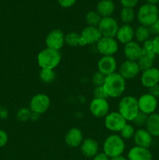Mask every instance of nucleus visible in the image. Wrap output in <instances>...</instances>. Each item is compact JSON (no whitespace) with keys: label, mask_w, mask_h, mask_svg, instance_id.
Returning <instances> with one entry per match:
<instances>
[{"label":"nucleus","mask_w":159,"mask_h":160,"mask_svg":"<svg viewBox=\"0 0 159 160\" xmlns=\"http://www.w3.org/2000/svg\"><path fill=\"white\" fill-rule=\"evenodd\" d=\"M126 145L125 142L120 135L118 134H111L106 138L103 144V152L109 158L121 156L124 152Z\"/></svg>","instance_id":"5"},{"label":"nucleus","mask_w":159,"mask_h":160,"mask_svg":"<svg viewBox=\"0 0 159 160\" xmlns=\"http://www.w3.org/2000/svg\"><path fill=\"white\" fill-rule=\"evenodd\" d=\"M93 160H110V158L103 152H98L93 158Z\"/></svg>","instance_id":"44"},{"label":"nucleus","mask_w":159,"mask_h":160,"mask_svg":"<svg viewBox=\"0 0 159 160\" xmlns=\"http://www.w3.org/2000/svg\"><path fill=\"white\" fill-rule=\"evenodd\" d=\"M148 89H149L150 95H151L156 98H159V84H156V85L153 86Z\"/></svg>","instance_id":"40"},{"label":"nucleus","mask_w":159,"mask_h":160,"mask_svg":"<svg viewBox=\"0 0 159 160\" xmlns=\"http://www.w3.org/2000/svg\"><path fill=\"white\" fill-rule=\"evenodd\" d=\"M120 20L124 24H129L134 20L136 17L135 12L132 8L123 7L119 13Z\"/></svg>","instance_id":"29"},{"label":"nucleus","mask_w":159,"mask_h":160,"mask_svg":"<svg viewBox=\"0 0 159 160\" xmlns=\"http://www.w3.org/2000/svg\"><path fill=\"white\" fill-rule=\"evenodd\" d=\"M156 54L154 51H148L142 48V53L137 61L140 71H144L153 67L154 61L155 59Z\"/></svg>","instance_id":"22"},{"label":"nucleus","mask_w":159,"mask_h":160,"mask_svg":"<svg viewBox=\"0 0 159 160\" xmlns=\"http://www.w3.org/2000/svg\"><path fill=\"white\" fill-rule=\"evenodd\" d=\"M106 76L101 73V72L97 71L93 74L91 78V83L94 87L104 85V81H105Z\"/></svg>","instance_id":"34"},{"label":"nucleus","mask_w":159,"mask_h":160,"mask_svg":"<svg viewBox=\"0 0 159 160\" xmlns=\"http://www.w3.org/2000/svg\"><path fill=\"white\" fill-rule=\"evenodd\" d=\"M148 116L149 115L140 111L132 122L137 127H140V128L144 127L146 126L147 121L148 119Z\"/></svg>","instance_id":"33"},{"label":"nucleus","mask_w":159,"mask_h":160,"mask_svg":"<svg viewBox=\"0 0 159 160\" xmlns=\"http://www.w3.org/2000/svg\"><path fill=\"white\" fill-rule=\"evenodd\" d=\"M89 109L92 115L96 118L105 117L110 112V106L107 99L93 98L89 105Z\"/></svg>","instance_id":"11"},{"label":"nucleus","mask_w":159,"mask_h":160,"mask_svg":"<svg viewBox=\"0 0 159 160\" xmlns=\"http://www.w3.org/2000/svg\"><path fill=\"white\" fill-rule=\"evenodd\" d=\"M65 43L70 46H85L86 44L81 38L80 34L71 31L65 34Z\"/></svg>","instance_id":"26"},{"label":"nucleus","mask_w":159,"mask_h":160,"mask_svg":"<svg viewBox=\"0 0 159 160\" xmlns=\"http://www.w3.org/2000/svg\"><path fill=\"white\" fill-rule=\"evenodd\" d=\"M128 160H152V154L149 148L134 146L127 154Z\"/></svg>","instance_id":"23"},{"label":"nucleus","mask_w":159,"mask_h":160,"mask_svg":"<svg viewBox=\"0 0 159 160\" xmlns=\"http://www.w3.org/2000/svg\"><path fill=\"white\" fill-rule=\"evenodd\" d=\"M142 48L145 50H148V51H154L153 50V42L152 40L149 39V40L146 41L143 43Z\"/></svg>","instance_id":"43"},{"label":"nucleus","mask_w":159,"mask_h":160,"mask_svg":"<svg viewBox=\"0 0 159 160\" xmlns=\"http://www.w3.org/2000/svg\"><path fill=\"white\" fill-rule=\"evenodd\" d=\"M98 52L102 56H112L118 50V41L115 38L102 37L96 44Z\"/></svg>","instance_id":"8"},{"label":"nucleus","mask_w":159,"mask_h":160,"mask_svg":"<svg viewBox=\"0 0 159 160\" xmlns=\"http://www.w3.org/2000/svg\"><path fill=\"white\" fill-rule=\"evenodd\" d=\"M50 105H51V100L48 95L44 93H38L31 98L29 108L31 112L41 115L48 110Z\"/></svg>","instance_id":"6"},{"label":"nucleus","mask_w":159,"mask_h":160,"mask_svg":"<svg viewBox=\"0 0 159 160\" xmlns=\"http://www.w3.org/2000/svg\"><path fill=\"white\" fill-rule=\"evenodd\" d=\"M123 52L127 60L137 61L142 53V46L136 41H132L124 45Z\"/></svg>","instance_id":"19"},{"label":"nucleus","mask_w":159,"mask_h":160,"mask_svg":"<svg viewBox=\"0 0 159 160\" xmlns=\"http://www.w3.org/2000/svg\"><path fill=\"white\" fill-rule=\"evenodd\" d=\"M137 18L140 25L151 27L159 18V9L155 5H142L137 11Z\"/></svg>","instance_id":"4"},{"label":"nucleus","mask_w":159,"mask_h":160,"mask_svg":"<svg viewBox=\"0 0 159 160\" xmlns=\"http://www.w3.org/2000/svg\"><path fill=\"white\" fill-rule=\"evenodd\" d=\"M126 123L127 121L117 111L110 112L104 117V126L112 132H119Z\"/></svg>","instance_id":"7"},{"label":"nucleus","mask_w":159,"mask_h":160,"mask_svg":"<svg viewBox=\"0 0 159 160\" xmlns=\"http://www.w3.org/2000/svg\"><path fill=\"white\" fill-rule=\"evenodd\" d=\"M102 17L99 15L96 10H90L86 13L85 22L87 26L98 27Z\"/></svg>","instance_id":"30"},{"label":"nucleus","mask_w":159,"mask_h":160,"mask_svg":"<svg viewBox=\"0 0 159 160\" xmlns=\"http://www.w3.org/2000/svg\"><path fill=\"white\" fill-rule=\"evenodd\" d=\"M132 139H133L135 146L146 148H149L153 142L152 135L144 128H140L137 130Z\"/></svg>","instance_id":"17"},{"label":"nucleus","mask_w":159,"mask_h":160,"mask_svg":"<svg viewBox=\"0 0 159 160\" xmlns=\"http://www.w3.org/2000/svg\"><path fill=\"white\" fill-rule=\"evenodd\" d=\"M103 87L105 89L108 98H118L126 90V80L118 73L106 76Z\"/></svg>","instance_id":"1"},{"label":"nucleus","mask_w":159,"mask_h":160,"mask_svg":"<svg viewBox=\"0 0 159 160\" xmlns=\"http://www.w3.org/2000/svg\"><path fill=\"white\" fill-rule=\"evenodd\" d=\"M145 127L147 131L152 135V137L159 138V113L154 112L148 116Z\"/></svg>","instance_id":"25"},{"label":"nucleus","mask_w":159,"mask_h":160,"mask_svg":"<svg viewBox=\"0 0 159 160\" xmlns=\"http://www.w3.org/2000/svg\"><path fill=\"white\" fill-rule=\"evenodd\" d=\"M31 110L30 108H20L17 112V119L21 122H26L31 120Z\"/></svg>","instance_id":"32"},{"label":"nucleus","mask_w":159,"mask_h":160,"mask_svg":"<svg viewBox=\"0 0 159 160\" xmlns=\"http://www.w3.org/2000/svg\"><path fill=\"white\" fill-rule=\"evenodd\" d=\"M145 1H146V3L151 5H155V6L159 2V0H145Z\"/></svg>","instance_id":"47"},{"label":"nucleus","mask_w":159,"mask_h":160,"mask_svg":"<svg viewBox=\"0 0 159 160\" xmlns=\"http://www.w3.org/2000/svg\"><path fill=\"white\" fill-rule=\"evenodd\" d=\"M98 28L102 37L115 38L119 26L115 18L108 17H102Z\"/></svg>","instance_id":"10"},{"label":"nucleus","mask_w":159,"mask_h":160,"mask_svg":"<svg viewBox=\"0 0 159 160\" xmlns=\"http://www.w3.org/2000/svg\"><path fill=\"white\" fill-rule=\"evenodd\" d=\"M135 129L132 125L126 123L123 129L119 131V135L123 140H128V139H131L133 138L134 134H135Z\"/></svg>","instance_id":"31"},{"label":"nucleus","mask_w":159,"mask_h":160,"mask_svg":"<svg viewBox=\"0 0 159 160\" xmlns=\"http://www.w3.org/2000/svg\"><path fill=\"white\" fill-rule=\"evenodd\" d=\"M138 106L140 112H144L147 115L155 112L157 108V98H154L149 93L143 94L139 98Z\"/></svg>","instance_id":"12"},{"label":"nucleus","mask_w":159,"mask_h":160,"mask_svg":"<svg viewBox=\"0 0 159 160\" xmlns=\"http://www.w3.org/2000/svg\"><path fill=\"white\" fill-rule=\"evenodd\" d=\"M158 9H159V7H158Z\"/></svg>","instance_id":"49"},{"label":"nucleus","mask_w":159,"mask_h":160,"mask_svg":"<svg viewBox=\"0 0 159 160\" xmlns=\"http://www.w3.org/2000/svg\"><path fill=\"white\" fill-rule=\"evenodd\" d=\"M118 112L126 121L132 122L140 112L137 98L132 95H126L122 98L118 102Z\"/></svg>","instance_id":"2"},{"label":"nucleus","mask_w":159,"mask_h":160,"mask_svg":"<svg viewBox=\"0 0 159 160\" xmlns=\"http://www.w3.org/2000/svg\"><path fill=\"white\" fill-rule=\"evenodd\" d=\"M115 9V3L112 0H101L96 6V11L101 17H112Z\"/></svg>","instance_id":"24"},{"label":"nucleus","mask_w":159,"mask_h":160,"mask_svg":"<svg viewBox=\"0 0 159 160\" xmlns=\"http://www.w3.org/2000/svg\"><path fill=\"white\" fill-rule=\"evenodd\" d=\"M153 42V50L156 56H159V35H156L154 38L152 39Z\"/></svg>","instance_id":"39"},{"label":"nucleus","mask_w":159,"mask_h":160,"mask_svg":"<svg viewBox=\"0 0 159 160\" xmlns=\"http://www.w3.org/2000/svg\"><path fill=\"white\" fill-rule=\"evenodd\" d=\"M139 0H120V3L123 7L132 8L133 9L138 3Z\"/></svg>","instance_id":"37"},{"label":"nucleus","mask_w":159,"mask_h":160,"mask_svg":"<svg viewBox=\"0 0 159 160\" xmlns=\"http://www.w3.org/2000/svg\"><path fill=\"white\" fill-rule=\"evenodd\" d=\"M99 145L98 142L93 138H86L80 145V150L85 157L94 158L98 153Z\"/></svg>","instance_id":"21"},{"label":"nucleus","mask_w":159,"mask_h":160,"mask_svg":"<svg viewBox=\"0 0 159 160\" xmlns=\"http://www.w3.org/2000/svg\"><path fill=\"white\" fill-rule=\"evenodd\" d=\"M65 44V34L59 29L51 30L45 38L46 48L50 49L60 51Z\"/></svg>","instance_id":"9"},{"label":"nucleus","mask_w":159,"mask_h":160,"mask_svg":"<svg viewBox=\"0 0 159 160\" xmlns=\"http://www.w3.org/2000/svg\"><path fill=\"white\" fill-rule=\"evenodd\" d=\"M117 62L112 56H102L98 62V71L105 76L116 72Z\"/></svg>","instance_id":"14"},{"label":"nucleus","mask_w":159,"mask_h":160,"mask_svg":"<svg viewBox=\"0 0 159 160\" xmlns=\"http://www.w3.org/2000/svg\"><path fill=\"white\" fill-rule=\"evenodd\" d=\"M83 141H84V135L80 128H70L65 135V144L72 148H77L80 146Z\"/></svg>","instance_id":"18"},{"label":"nucleus","mask_w":159,"mask_h":160,"mask_svg":"<svg viewBox=\"0 0 159 160\" xmlns=\"http://www.w3.org/2000/svg\"><path fill=\"white\" fill-rule=\"evenodd\" d=\"M80 35L86 45L97 44L102 38L98 27L87 26L81 31Z\"/></svg>","instance_id":"16"},{"label":"nucleus","mask_w":159,"mask_h":160,"mask_svg":"<svg viewBox=\"0 0 159 160\" xmlns=\"http://www.w3.org/2000/svg\"><path fill=\"white\" fill-rule=\"evenodd\" d=\"M0 1H2V0H0Z\"/></svg>","instance_id":"48"},{"label":"nucleus","mask_w":159,"mask_h":160,"mask_svg":"<svg viewBox=\"0 0 159 160\" xmlns=\"http://www.w3.org/2000/svg\"><path fill=\"white\" fill-rule=\"evenodd\" d=\"M9 141L8 134L2 129H0V148L4 147Z\"/></svg>","instance_id":"36"},{"label":"nucleus","mask_w":159,"mask_h":160,"mask_svg":"<svg viewBox=\"0 0 159 160\" xmlns=\"http://www.w3.org/2000/svg\"><path fill=\"white\" fill-rule=\"evenodd\" d=\"M94 98H101V99H107L108 98L105 89L103 86L94 87L93 91Z\"/></svg>","instance_id":"35"},{"label":"nucleus","mask_w":159,"mask_h":160,"mask_svg":"<svg viewBox=\"0 0 159 160\" xmlns=\"http://www.w3.org/2000/svg\"><path fill=\"white\" fill-rule=\"evenodd\" d=\"M62 56L59 51L45 48L38 53L37 62L41 69H51L55 70L60 63Z\"/></svg>","instance_id":"3"},{"label":"nucleus","mask_w":159,"mask_h":160,"mask_svg":"<svg viewBox=\"0 0 159 160\" xmlns=\"http://www.w3.org/2000/svg\"><path fill=\"white\" fill-rule=\"evenodd\" d=\"M140 73V67L137 64V61L127 60L121 64L118 70V73L124 78L125 80H132L135 78Z\"/></svg>","instance_id":"13"},{"label":"nucleus","mask_w":159,"mask_h":160,"mask_svg":"<svg viewBox=\"0 0 159 160\" xmlns=\"http://www.w3.org/2000/svg\"><path fill=\"white\" fill-rule=\"evenodd\" d=\"M135 35V30L129 24H123L118 28L115 38L118 42L126 45L133 41Z\"/></svg>","instance_id":"20"},{"label":"nucleus","mask_w":159,"mask_h":160,"mask_svg":"<svg viewBox=\"0 0 159 160\" xmlns=\"http://www.w3.org/2000/svg\"><path fill=\"white\" fill-rule=\"evenodd\" d=\"M59 6L62 8L72 7L76 3V0H57Z\"/></svg>","instance_id":"38"},{"label":"nucleus","mask_w":159,"mask_h":160,"mask_svg":"<svg viewBox=\"0 0 159 160\" xmlns=\"http://www.w3.org/2000/svg\"><path fill=\"white\" fill-rule=\"evenodd\" d=\"M40 114L32 112H31V120H32V121H37V120H39V118H40Z\"/></svg>","instance_id":"45"},{"label":"nucleus","mask_w":159,"mask_h":160,"mask_svg":"<svg viewBox=\"0 0 159 160\" xmlns=\"http://www.w3.org/2000/svg\"><path fill=\"white\" fill-rule=\"evenodd\" d=\"M140 81L142 85L147 88H150L159 84V69L153 67L148 70L142 71Z\"/></svg>","instance_id":"15"},{"label":"nucleus","mask_w":159,"mask_h":160,"mask_svg":"<svg viewBox=\"0 0 159 160\" xmlns=\"http://www.w3.org/2000/svg\"><path fill=\"white\" fill-rule=\"evenodd\" d=\"M150 29H151V34H155L156 35H159V18L156 20V22L152 26L150 27Z\"/></svg>","instance_id":"42"},{"label":"nucleus","mask_w":159,"mask_h":160,"mask_svg":"<svg viewBox=\"0 0 159 160\" xmlns=\"http://www.w3.org/2000/svg\"><path fill=\"white\" fill-rule=\"evenodd\" d=\"M9 117V111L6 107L0 106V120H6Z\"/></svg>","instance_id":"41"},{"label":"nucleus","mask_w":159,"mask_h":160,"mask_svg":"<svg viewBox=\"0 0 159 160\" xmlns=\"http://www.w3.org/2000/svg\"><path fill=\"white\" fill-rule=\"evenodd\" d=\"M151 31L149 27L143 26V25H140L135 30V35L134 38H136L138 43H142L149 40L151 37Z\"/></svg>","instance_id":"27"},{"label":"nucleus","mask_w":159,"mask_h":160,"mask_svg":"<svg viewBox=\"0 0 159 160\" xmlns=\"http://www.w3.org/2000/svg\"><path fill=\"white\" fill-rule=\"evenodd\" d=\"M39 78L45 84H51L55 81L56 73L51 69H41L39 72Z\"/></svg>","instance_id":"28"},{"label":"nucleus","mask_w":159,"mask_h":160,"mask_svg":"<svg viewBox=\"0 0 159 160\" xmlns=\"http://www.w3.org/2000/svg\"><path fill=\"white\" fill-rule=\"evenodd\" d=\"M110 160H128V159L125 157V156H123V155H121V156H115V157L111 158Z\"/></svg>","instance_id":"46"}]
</instances>
